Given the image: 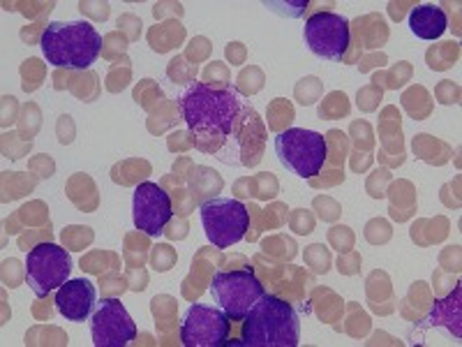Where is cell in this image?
Segmentation results:
<instances>
[{
    "label": "cell",
    "instance_id": "6da1fadb",
    "mask_svg": "<svg viewBox=\"0 0 462 347\" xmlns=\"http://www.w3.org/2000/svg\"><path fill=\"white\" fill-rule=\"evenodd\" d=\"M179 109L185 123L199 135L226 137L241 114V100L234 90L213 89V86L195 81L180 95Z\"/></svg>",
    "mask_w": 462,
    "mask_h": 347
},
{
    "label": "cell",
    "instance_id": "7a4b0ae2",
    "mask_svg": "<svg viewBox=\"0 0 462 347\" xmlns=\"http://www.w3.org/2000/svg\"><path fill=\"white\" fill-rule=\"evenodd\" d=\"M40 47L53 68L86 70L100 58L102 37L88 22H51L44 28Z\"/></svg>",
    "mask_w": 462,
    "mask_h": 347
},
{
    "label": "cell",
    "instance_id": "3957f363",
    "mask_svg": "<svg viewBox=\"0 0 462 347\" xmlns=\"http://www.w3.org/2000/svg\"><path fill=\"white\" fill-rule=\"evenodd\" d=\"M300 342V320L291 304L263 295L243 320V341L247 347H296Z\"/></svg>",
    "mask_w": 462,
    "mask_h": 347
},
{
    "label": "cell",
    "instance_id": "277c9868",
    "mask_svg": "<svg viewBox=\"0 0 462 347\" xmlns=\"http://www.w3.org/2000/svg\"><path fill=\"white\" fill-rule=\"evenodd\" d=\"M275 153L282 167L299 179H312L324 169L328 144L324 135L303 127H289L275 137Z\"/></svg>",
    "mask_w": 462,
    "mask_h": 347
},
{
    "label": "cell",
    "instance_id": "5b68a950",
    "mask_svg": "<svg viewBox=\"0 0 462 347\" xmlns=\"http://www.w3.org/2000/svg\"><path fill=\"white\" fill-rule=\"evenodd\" d=\"M210 295L216 299L217 308L229 315V320L241 322L266 292L250 268H236V271H220L213 276Z\"/></svg>",
    "mask_w": 462,
    "mask_h": 347
},
{
    "label": "cell",
    "instance_id": "8992f818",
    "mask_svg": "<svg viewBox=\"0 0 462 347\" xmlns=\"http://www.w3.org/2000/svg\"><path fill=\"white\" fill-rule=\"evenodd\" d=\"M201 225L216 248H231L245 239L250 227V211L238 200L216 197L201 204Z\"/></svg>",
    "mask_w": 462,
    "mask_h": 347
},
{
    "label": "cell",
    "instance_id": "52a82bcc",
    "mask_svg": "<svg viewBox=\"0 0 462 347\" xmlns=\"http://www.w3.org/2000/svg\"><path fill=\"white\" fill-rule=\"evenodd\" d=\"M72 274V259L58 243H40L28 253L26 280L35 296H47L49 292L65 285Z\"/></svg>",
    "mask_w": 462,
    "mask_h": 347
},
{
    "label": "cell",
    "instance_id": "ba28073f",
    "mask_svg": "<svg viewBox=\"0 0 462 347\" xmlns=\"http://www.w3.org/2000/svg\"><path fill=\"white\" fill-rule=\"evenodd\" d=\"M305 44L321 61L337 63L349 49L352 31H349V19L336 12H317L312 14L303 28Z\"/></svg>",
    "mask_w": 462,
    "mask_h": 347
},
{
    "label": "cell",
    "instance_id": "9c48e42d",
    "mask_svg": "<svg viewBox=\"0 0 462 347\" xmlns=\"http://www.w3.org/2000/svg\"><path fill=\"white\" fill-rule=\"evenodd\" d=\"M229 332V315L222 308L195 304L180 324V342L185 347H225Z\"/></svg>",
    "mask_w": 462,
    "mask_h": 347
},
{
    "label": "cell",
    "instance_id": "30bf717a",
    "mask_svg": "<svg viewBox=\"0 0 462 347\" xmlns=\"http://www.w3.org/2000/svg\"><path fill=\"white\" fill-rule=\"evenodd\" d=\"M95 347H125L137 338V324L118 299H105L90 320Z\"/></svg>",
    "mask_w": 462,
    "mask_h": 347
},
{
    "label": "cell",
    "instance_id": "8fae6325",
    "mask_svg": "<svg viewBox=\"0 0 462 347\" xmlns=\"http://www.w3.org/2000/svg\"><path fill=\"white\" fill-rule=\"evenodd\" d=\"M173 216L171 197L158 183H142L132 195V220L148 237H160Z\"/></svg>",
    "mask_w": 462,
    "mask_h": 347
},
{
    "label": "cell",
    "instance_id": "7c38bea8",
    "mask_svg": "<svg viewBox=\"0 0 462 347\" xmlns=\"http://www.w3.org/2000/svg\"><path fill=\"white\" fill-rule=\"evenodd\" d=\"M97 292L95 285L86 278L68 280L56 292V308L68 322H84L93 311Z\"/></svg>",
    "mask_w": 462,
    "mask_h": 347
},
{
    "label": "cell",
    "instance_id": "4fadbf2b",
    "mask_svg": "<svg viewBox=\"0 0 462 347\" xmlns=\"http://www.w3.org/2000/svg\"><path fill=\"white\" fill-rule=\"evenodd\" d=\"M410 28L420 40H439L448 28L447 12L437 5H416L410 14Z\"/></svg>",
    "mask_w": 462,
    "mask_h": 347
},
{
    "label": "cell",
    "instance_id": "5bb4252c",
    "mask_svg": "<svg viewBox=\"0 0 462 347\" xmlns=\"http://www.w3.org/2000/svg\"><path fill=\"white\" fill-rule=\"evenodd\" d=\"M428 324L435 326H447L448 332L456 338L462 336L460 329V287L453 289V295L444 301H435V308H432L430 317H428Z\"/></svg>",
    "mask_w": 462,
    "mask_h": 347
}]
</instances>
